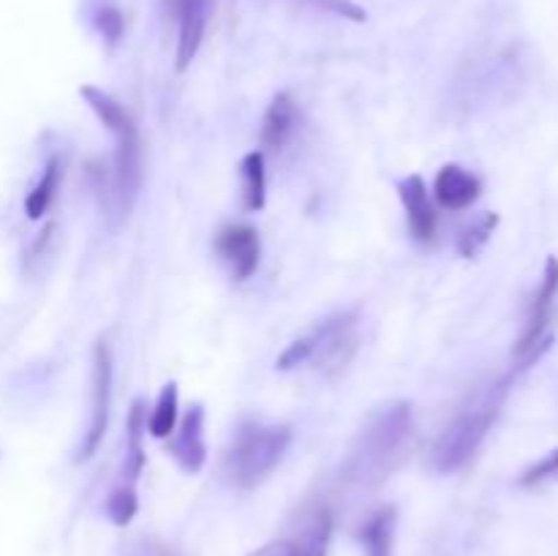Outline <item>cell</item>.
Instances as JSON below:
<instances>
[{"mask_svg":"<svg viewBox=\"0 0 558 556\" xmlns=\"http://www.w3.org/2000/svg\"><path fill=\"white\" fill-rule=\"evenodd\" d=\"M412 403L390 401L376 409L365 420L363 431L354 439L347 461H343V480L360 488H376L385 483L409 456L412 447Z\"/></svg>","mask_w":558,"mask_h":556,"instance_id":"1","label":"cell"},{"mask_svg":"<svg viewBox=\"0 0 558 556\" xmlns=\"http://www.w3.org/2000/svg\"><path fill=\"white\" fill-rule=\"evenodd\" d=\"M507 392H510V376L477 387L458 407V412L452 414V420L445 425L434 450H430V463H434L436 472H458V469H463L477 456L485 436L494 428L496 418H499L501 407H505Z\"/></svg>","mask_w":558,"mask_h":556,"instance_id":"2","label":"cell"},{"mask_svg":"<svg viewBox=\"0 0 558 556\" xmlns=\"http://www.w3.org/2000/svg\"><path fill=\"white\" fill-rule=\"evenodd\" d=\"M80 96L85 98L87 107L96 112L104 129L114 136V167H112V196L109 202L118 205L120 216H129L134 207L136 196H140L142 178H145V147H142L140 129H136L134 118L129 109L109 96L107 90L96 85H82Z\"/></svg>","mask_w":558,"mask_h":556,"instance_id":"3","label":"cell"},{"mask_svg":"<svg viewBox=\"0 0 558 556\" xmlns=\"http://www.w3.org/2000/svg\"><path fill=\"white\" fill-rule=\"evenodd\" d=\"M292 436L283 423H243L223 450L221 478L238 491L259 488L283 461Z\"/></svg>","mask_w":558,"mask_h":556,"instance_id":"4","label":"cell"},{"mask_svg":"<svg viewBox=\"0 0 558 556\" xmlns=\"http://www.w3.org/2000/svg\"><path fill=\"white\" fill-rule=\"evenodd\" d=\"M558 294V259L556 256H548L545 262L543 281H539L537 292H534L532 309H529L526 327H523L521 338L515 341V349H512V358H515V371L529 368L545 349L550 347L554 338H548V325L550 316H554V303Z\"/></svg>","mask_w":558,"mask_h":556,"instance_id":"5","label":"cell"},{"mask_svg":"<svg viewBox=\"0 0 558 556\" xmlns=\"http://www.w3.org/2000/svg\"><path fill=\"white\" fill-rule=\"evenodd\" d=\"M109 401H112V352H109V343L98 338L96 347H93L90 371V423H87L85 439L76 452V463L90 461L101 447L109 425Z\"/></svg>","mask_w":558,"mask_h":556,"instance_id":"6","label":"cell"},{"mask_svg":"<svg viewBox=\"0 0 558 556\" xmlns=\"http://www.w3.org/2000/svg\"><path fill=\"white\" fill-rule=\"evenodd\" d=\"M357 311H341L314 327L316 352L311 363H316L322 374L336 376L352 363L354 352H357Z\"/></svg>","mask_w":558,"mask_h":556,"instance_id":"7","label":"cell"},{"mask_svg":"<svg viewBox=\"0 0 558 556\" xmlns=\"http://www.w3.org/2000/svg\"><path fill=\"white\" fill-rule=\"evenodd\" d=\"M167 452L174 458V463H178L183 472H202V467H205L207 461L205 407H202V403H194V407H189V412L183 414L178 428L169 436Z\"/></svg>","mask_w":558,"mask_h":556,"instance_id":"8","label":"cell"},{"mask_svg":"<svg viewBox=\"0 0 558 556\" xmlns=\"http://www.w3.org/2000/svg\"><path fill=\"white\" fill-rule=\"evenodd\" d=\"M216 251L223 262L229 265L232 276L238 281H245L256 273L262 256V240L259 232L248 223H229L216 234Z\"/></svg>","mask_w":558,"mask_h":556,"instance_id":"9","label":"cell"},{"mask_svg":"<svg viewBox=\"0 0 558 556\" xmlns=\"http://www.w3.org/2000/svg\"><path fill=\"white\" fill-rule=\"evenodd\" d=\"M167 14L178 22V71H185L196 58L207 27V0H163Z\"/></svg>","mask_w":558,"mask_h":556,"instance_id":"10","label":"cell"},{"mask_svg":"<svg viewBox=\"0 0 558 556\" xmlns=\"http://www.w3.org/2000/svg\"><path fill=\"white\" fill-rule=\"evenodd\" d=\"M398 194H401L403 210H407V223L412 238L417 243H430L436 238V229H439V216H436L434 200H430L425 180L420 174H409V178L398 183Z\"/></svg>","mask_w":558,"mask_h":556,"instance_id":"11","label":"cell"},{"mask_svg":"<svg viewBox=\"0 0 558 556\" xmlns=\"http://www.w3.org/2000/svg\"><path fill=\"white\" fill-rule=\"evenodd\" d=\"M483 194L477 174L463 169L461 164H445L434 180V196L445 210H469Z\"/></svg>","mask_w":558,"mask_h":556,"instance_id":"12","label":"cell"},{"mask_svg":"<svg viewBox=\"0 0 558 556\" xmlns=\"http://www.w3.org/2000/svg\"><path fill=\"white\" fill-rule=\"evenodd\" d=\"M300 123V109L292 93H276L262 118V147L265 150H283L292 142L294 131Z\"/></svg>","mask_w":558,"mask_h":556,"instance_id":"13","label":"cell"},{"mask_svg":"<svg viewBox=\"0 0 558 556\" xmlns=\"http://www.w3.org/2000/svg\"><path fill=\"white\" fill-rule=\"evenodd\" d=\"M330 534H332V512L330 507L322 501V505H314L308 512H305L298 534L289 540L292 556H327Z\"/></svg>","mask_w":558,"mask_h":556,"instance_id":"14","label":"cell"},{"mask_svg":"<svg viewBox=\"0 0 558 556\" xmlns=\"http://www.w3.org/2000/svg\"><path fill=\"white\" fill-rule=\"evenodd\" d=\"M125 483L134 485L140 480L142 469H145V431H147V409L142 398H136L129 409V420H125Z\"/></svg>","mask_w":558,"mask_h":556,"instance_id":"15","label":"cell"},{"mask_svg":"<svg viewBox=\"0 0 558 556\" xmlns=\"http://www.w3.org/2000/svg\"><path fill=\"white\" fill-rule=\"evenodd\" d=\"M240 194H243V210L259 213L267 202V174H265V153L251 150L240 161Z\"/></svg>","mask_w":558,"mask_h":556,"instance_id":"16","label":"cell"},{"mask_svg":"<svg viewBox=\"0 0 558 556\" xmlns=\"http://www.w3.org/2000/svg\"><path fill=\"white\" fill-rule=\"evenodd\" d=\"M60 180H63V164H60L58 156H52L47 164H44V172L41 178H38V183L27 191L25 196L27 218L38 221V218L52 207L54 196H58L60 191Z\"/></svg>","mask_w":558,"mask_h":556,"instance_id":"17","label":"cell"},{"mask_svg":"<svg viewBox=\"0 0 558 556\" xmlns=\"http://www.w3.org/2000/svg\"><path fill=\"white\" fill-rule=\"evenodd\" d=\"M392 532H396V507H381L365 521L363 532H360L365 556H390Z\"/></svg>","mask_w":558,"mask_h":556,"instance_id":"18","label":"cell"},{"mask_svg":"<svg viewBox=\"0 0 558 556\" xmlns=\"http://www.w3.org/2000/svg\"><path fill=\"white\" fill-rule=\"evenodd\" d=\"M87 20L96 27L98 36L107 47H118L125 33V16L114 0H90L87 3Z\"/></svg>","mask_w":558,"mask_h":556,"instance_id":"19","label":"cell"},{"mask_svg":"<svg viewBox=\"0 0 558 556\" xmlns=\"http://www.w3.org/2000/svg\"><path fill=\"white\" fill-rule=\"evenodd\" d=\"M174 428H178V382H167L158 392V401L147 420V431L156 439H167Z\"/></svg>","mask_w":558,"mask_h":556,"instance_id":"20","label":"cell"},{"mask_svg":"<svg viewBox=\"0 0 558 556\" xmlns=\"http://www.w3.org/2000/svg\"><path fill=\"white\" fill-rule=\"evenodd\" d=\"M496 227H499V216H496V213H483V216L474 218L472 223H466V227L458 232V251H461V256L474 259V256L483 251V245L488 243Z\"/></svg>","mask_w":558,"mask_h":556,"instance_id":"21","label":"cell"},{"mask_svg":"<svg viewBox=\"0 0 558 556\" xmlns=\"http://www.w3.org/2000/svg\"><path fill=\"white\" fill-rule=\"evenodd\" d=\"M136 510H140V501H136L134 485L120 483L118 488H112V494L107 496V516L112 518L114 527H129L134 521Z\"/></svg>","mask_w":558,"mask_h":556,"instance_id":"22","label":"cell"},{"mask_svg":"<svg viewBox=\"0 0 558 556\" xmlns=\"http://www.w3.org/2000/svg\"><path fill=\"white\" fill-rule=\"evenodd\" d=\"M314 352H316V333L311 330L305 333V336H300L298 341L289 343V347L278 354L276 360L278 371H292V368H300V365L311 363Z\"/></svg>","mask_w":558,"mask_h":556,"instance_id":"23","label":"cell"},{"mask_svg":"<svg viewBox=\"0 0 558 556\" xmlns=\"http://www.w3.org/2000/svg\"><path fill=\"white\" fill-rule=\"evenodd\" d=\"M548 478H558V450L550 452V456H545L543 461H537L534 467H529L526 472L518 478V483L521 485H537L543 483V480Z\"/></svg>","mask_w":558,"mask_h":556,"instance_id":"24","label":"cell"},{"mask_svg":"<svg viewBox=\"0 0 558 556\" xmlns=\"http://www.w3.org/2000/svg\"><path fill=\"white\" fill-rule=\"evenodd\" d=\"M316 9L322 11H330V14L343 16V20H352V22H365V9L363 5L352 3V0H311Z\"/></svg>","mask_w":558,"mask_h":556,"instance_id":"25","label":"cell"},{"mask_svg":"<svg viewBox=\"0 0 558 556\" xmlns=\"http://www.w3.org/2000/svg\"><path fill=\"white\" fill-rule=\"evenodd\" d=\"M129 556H180L172 545L161 543L156 537H140L129 548Z\"/></svg>","mask_w":558,"mask_h":556,"instance_id":"26","label":"cell"},{"mask_svg":"<svg viewBox=\"0 0 558 556\" xmlns=\"http://www.w3.org/2000/svg\"><path fill=\"white\" fill-rule=\"evenodd\" d=\"M248 556H292V548H289V540H276V543L262 545L259 551Z\"/></svg>","mask_w":558,"mask_h":556,"instance_id":"27","label":"cell"}]
</instances>
